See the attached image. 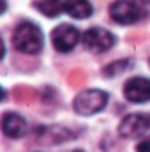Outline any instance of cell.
<instances>
[{"instance_id":"cell-1","label":"cell","mask_w":150,"mask_h":152,"mask_svg":"<svg viewBox=\"0 0 150 152\" xmlns=\"http://www.w3.org/2000/svg\"><path fill=\"white\" fill-rule=\"evenodd\" d=\"M12 44L18 51L27 55H37L42 50V30L32 21H23L14 28Z\"/></svg>"},{"instance_id":"cell-2","label":"cell","mask_w":150,"mask_h":152,"mask_svg":"<svg viewBox=\"0 0 150 152\" xmlns=\"http://www.w3.org/2000/svg\"><path fill=\"white\" fill-rule=\"evenodd\" d=\"M108 103V94L104 90H97V88H88L79 92L74 97L73 108L78 115H94L101 112Z\"/></svg>"},{"instance_id":"cell-3","label":"cell","mask_w":150,"mask_h":152,"mask_svg":"<svg viewBox=\"0 0 150 152\" xmlns=\"http://www.w3.org/2000/svg\"><path fill=\"white\" fill-rule=\"evenodd\" d=\"M150 129V113H129L118 124V134L122 138H140Z\"/></svg>"},{"instance_id":"cell-4","label":"cell","mask_w":150,"mask_h":152,"mask_svg":"<svg viewBox=\"0 0 150 152\" xmlns=\"http://www.w3.org/2000/svg\"><path fill=\"white\" fill-rule=\"evenodd\" d=\"M110 16L118 25H131L143 18V12L138 2L133 0H117L110 5Z\"/></svg>"},{"instance_id":"cell-5","label":"cell","mask_w":150,"mask_h":152,"mask_svg":"<svg viewBox=\"0 0 150 152\" xmlns=\"http://www.w3.org/2000/svg\"><path fill=\"white\" fill-rule=\"evenodd\" d=\"M83 44L92 53H104L115 44V36L108 32L106 28L94 27L83 34Z\"/></svg>"},{"instance_id":"cell-6","label":"cell","mask_w":150,"mask_h":152,"mask_svg":"<svg viewBox=\"0 0 150 152\" xmlns=\"http://www.w3.org/2000/svg\"><path fill=\"white\" fill-rule=\"evenodd\" d=\"M79 32L78 28L73 25H67V23H62L58 25L53 32H51V42L55 46L57 51H62V53H67L74 48L76 44L79 42Z\"/></svg>"},{"instance_id":"cell-7","label":"cell","mask_w":150,"mask_h":152,"mask_svg":"<svg viewBox=\"0 0 150 152\" xmlns=\"http://www.w3.org/2000/svg\"><path fill=\"white\" fill-rule=\"evenodd\" d=\"M124 96L131 103H147L150 101V80L143 76H134L124 85Z\"/></svg>"},{"instance_id":"cell-8","label":"cell","mask_w":150,"mask_h":152,"mask_svg":"<svg viewBox=\"0 0 150 152\" xmlns=\"http://www.w3.org/2000/svg\"><path fill=\"white\" fill-rule=\"evenodd\" d=\"M2 131L9 138H21L28 133V126H27V120L20 113L7 112L2 117Z\"/></svg>"},{"instance_id":"cell-9","label":"cell","mask_w":150,"mask_h":152,"mask_svg":"<svg viewBox=\"0 0 150 152\" xmlns=\"http://www.w3.org/2000/svg\"><path fill=\"white\" fill-rule=\"evenodd\" d=\"M62 9H64V12H67L69 16H73L76 20L88 18L94 11L92 4L88 0H66L62 4Z\"/></svg>"},{"instance_id":"cell-10","label":"cell","mask_w":150,"mask_h":152,"mask_svg":"<svg viewBox=\"0 0 150 152\" xmlns=\"http://www.w3.org/2000/svg\"><path fill=\"white\" fill-rule=\"evenodd\" d=\"M131 60H117V62H113L110 66H106L104 69H103V75L108 76V78H111V76H118L122 75L124 71H127L129 67H131Z\"/></svg>"},{"instance_id":"cell-11","label":"cell","mask_w":150,"mask_h":152,"mask_svg":"<svg viewBox=\"0 0 150 152\" xmlns=\"http://www.w3.org/2000/svg\"><path fill=\"white\" fill-rule=\"evenodd\" d=\"M34 5L39 7V11L44 12L46 16H57L60 12V9H62L58 0H42V2H36Z\"/></svg>"},{"instance_id":"cell-12","label":"cell","mask_w":150,"mask_h":152,"mask_svg":"<svg viewBox=\"0 0 150 152\" xmlns=\"http://www.w3.org/2000/svg\"><path fill=\"white\" fill-rule=\"evenodd\" d=\"M136 2H138V5H140V9L143 12V18H145L150 12V0H136Z\"/></svg>"},{"instance_id":"cell-13","label":"cell","mask_w":150,"mask_h":152,"mask_svg":"<svg viewBox=\"0 0 150 152\" xmlns=\"http://www.w3.org/2000/svg\"><path fill=\"white\" fill-rule=\"evenodd\" d=\"M136 151H138V152H150V138H145V140H141V142L138 143Z\"/></svg>"},{"instance_id":"cell-14","label":"cell","mask_w":150,"mask_h":152,"mask_svg":"<svg viewBox=\"0 0 150 152\" xmlns=\"http://www.w3.org/2000/svg\"><path fill=\"white\" fill-rule=\"evenodd\" d=\"M73 152H83V151H73Z\"/></svg>"}]
</instances>
